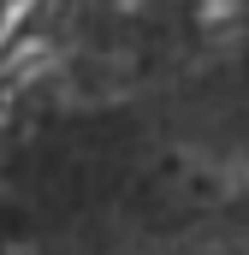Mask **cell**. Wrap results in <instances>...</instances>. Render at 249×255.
<instances>
[{
	"label": "cell",
	"instance_id": "obj_1",
	"mask_svg": "<svg viewBox=\"0 0 249 255\" xmlns=\"http://www.w3.org/2000/svg\"><path fill=\"white\" fill-rule=\"evenodd\" d=\"M30 12V0H0V48L12 42V30H18V18Z\"/></svg>",
	"mask_w": 249,
	"mask_h": 255
}]
</instances>
